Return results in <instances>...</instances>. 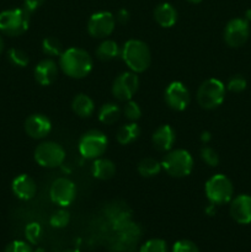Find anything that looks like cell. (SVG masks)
Returning <instances> with one entry per match:
<instances>
[{
    "instance_id": "6da1fadb",
    "label": "cell",
    "mask_w": 251,
    "mask_h": 252,
    "mask_svg": "<svg viewBox=\"0 0 251 252\" xmlns=\"http://www.w3.org/2000/svg\"><path fill=\"white\" fill-rule=\"evenodd\" d=\"M59 66L69 78L83 79L88 76L93 69V58L84 49L71 47L61 54Z\"/></svg>"
},
{
    "instance_id": "7a4b0ae2",
    "label": "cell",
    "mask_w": 251,
    "mask_h": 252,
    "mask_svg": "<svg viewBox=\"0 0 251 252\" xmlns=\"http://www.w3.org/2000/svg\"><path fill=\"white\" fill-rule=\"evenodd\" d=\"M121 57L133 73H143L152 63V53L147 43L139 39H128L121 49Z\"/></svg>"
},
{
    "instance_id": "3957f363",
    "label": "cell",
    "mask_w": 251,
    "mask_h": 252,
    "mask_svg": "<svg viewBox=\"0 0 251 252\" xmlns=\"http://www.w3.org/2000/svg\"><path fill=\"white\" fill-rule=\"evenodd\" d=\"M204 192L209 203L216 206L229 203L233 199L234 194L233 182L225 175L217 174L206 182Z\"/></svg>"
},
{
    "instance_id": "277c9868",
    "label": "cell",
    "mask_w": 251,
    "mask_h": 252,
    "mask_svg": "<svg viewBox=\"0 0 251 252\" xmlns=\"http://www.w3.org/2000/svg\"><path fill=\"white\" fill-rule=\"evenodd\" d=\"M30 26V12L25 9H9L0 12V32L10 37L25 33Z\"/></svg>"
},
{
    "instance_id": "5b68a950",
    "label": "cell",
    "mask_w": 251,
    "mask_h": 252,
    "mask_svg": "<svg viewBox=\"0 0 251 252\" xmlns=\"http://www.w3.org/2000/svg\"><path fill=\"white\" fill-rule=\"evenodd\" d=\"M161 166L170 176L185 177L188 176L193 169V159L187 150L175 149L165 155Z\"/></svg>"
},
{
    "instance_id": "8992f818",
    "label": "cell",
    "mask_w": 251,
    "mask_h": 252,
    "mask_svg": "<svg viewBox=\"0 0 251 252\" xmlns=\"http://www.w3.org/2000/svg\"><path fill=\"white\" fill-rule=\"evenodd\" d=\"M225 98V86L218 79H208L203 81L197 91V102L206 110H213Z\"/></svg>"
},
{
    "instance_id": "52a82bcc",
    "label": "cell",
    "mask_w": 251,
    "mask_h": 252,
    "mask_svg": "<svg viewBox=\"0 0 251 252\" xmlns=\"http://www.w3.org/2000/svg\"><path fill=\"white\" fill-rule=\"evenodd\" d=\"M107 137L101 130L91 129L84 133L79 140V153L85 159L95 160L101 158V155L107 149Z\"/></svg>"
},
{
    "instance_id": "ba28073f",
    "label": "cell",
    "mask_w": 251,
    "mask_h": 252,
    "mask_svg": "<svg viewBox=\"0 0 251 252\" xmlns=\"http://www.w3.org/2000/svg\"><path fill=\"white\" fill-rule=\"evenodd\" d=\"M34 160L42 167H58L65 160V150L58 143L43 142L34 150Z\"/></svg>"
},
{
    "instance_id": "9c48e42d",
    "label": "cell",
    "mask_w": 251,
    "mask_h": 252,
    "mask_svg": "<svg viewBox=\"0 0 251 252\" xmlns=\"http://www.w3.org/2000/svg\"><path fill=\"white\" fill-rule=\"evenodd\" d=\"M250 36L249 21L244 17H235L226 24L224 29V41L231 48H239L246 43Z\"/></svg>"
},
{
    "instance_id": "30bf717a",
    "label": "cell",
    "mask_w": 251,
    "mask_h": 252,
    "mask_svg": "<svg viewBox=\"0 0 251 252\" xmlns=\"http://www.w3.org/2000/svg\"><path fill=\"white\" fill-rule=\"evenodd\" d=\"M49 197L53 203L62 208L70 206L76 197L75 185L66 177H59V179L54 180L53 184L51 185Z\"/></svg>"
},
{
    "instance_id": "8fae6325",
    "label": "cell",
    "mask_w": 251,
    "mask_h": 252,
    "mask_svg": "<svg viewBox=\"0 0 251 252\" xmlns=\"http://www.w3.org/2000/svg\"><path fill=\"white\" fill-rule=\"evenodd\" d=\"M139 88V79L137 73L125 71L115 79L112 85V94L117 100L129 101Z\"/></svg>"
},
{
    "instance_id": "7c38bea8",
    "label": "cell",
    "mask_w": 251,
    "mask_h": 252,
    "mask_svg": "<svg viewBox=\"0 0 251 252\" xmlns=\"http://www.w3.org/2000/svg\"><path fill=\"white\" fill-rule=\"evenodd\" d=\"M116 19L111 12L100 11L91 15L88 22V32L94 38H106L113 32Z\"/></svg>"
},
{
    "instance_id": "4fadbf2b",
    "label": "cell",
    "mask_w": 251,
    "mask_h": 252,
    "mask_svg": "<svg viewBox=\"0 0 251 252\" xmlns=\"http://www.w3.org/2000/svg\"><path fill=\"white\" fill-rule=\"evenodd\" d=\"M166 105L174 111H184L191 102V94L181 81H172L164 93Z\"/></svg>"
},
{
    "instance_id": "5bb4252c",
    "label": "cell",
    "mask_w": 251,
    "mask_h": 252,
    "mask_svg": "<svg viewBox=\"0 0 251 252\" xmlns=\"http://www.w3.org/2000/svg\"><path fill=\"white\" fill-rule=\"evenodd\" d=\"M51 129V120L42 113H34L25 121V130H26L27 135L33 139H43L49 134Z\"/></svg>"
},
{
    "instance_id": "9a60e30c",
    "label": "cell",
    "mask_w": 251,
    "mask_h": 252,
    "mask_svg": "<svg viewBox=\"0 0 251 252\" xmlns=\"http://www.w3.org/2000/svg\"><path fill=\"white\" fill-rule=\"evenodd\" d=\"M230 216L236 223L246 224L251 223V196L249 194H239L230 201Z\"/></svg>"
},
{
    "instance_id": "2e32d148",
    "label": "cell",
    "mask_w": 251,
    "mask_h": 252,
    "mask_svg": "<svg viewBox=\"0 0 251 252\" xmlns=\"http://www.w3.org/2000/svg\"><path fill=\"white\" fill-rule=\"evenodd\" d=\"M11 189L17 198L22 201H30L36 196L37 185L31 176L21 174L12 180Z\"/></svg>"
},
{
    "instance_id": "e0dca14e",
    "label": "cell",
    "mask_w": 251,
    "mask_h": 252,
    "mask_svg": "<svg viewBox=\"0 0 251 252\" xmlns=\"http://www.w3.org/2000/svg\"><path fill=\"white\" fill-rule=\"evenodd\" d=\"M33 75L39 85L48 86L54 83L58 76V66L52 59H43L34 66Z\"/></svg>"
},
{
    "instance_id": "ac0fdd59",
    "label": "cell",
    "mask_w": 251,
    "mask_h": 252,
    "mask_svg": "<svg viewBox=\"0 0 251 252\" xmlns=\"http://www.w3.org/2000/svg\"><path fill=\"white\" fill-rule=\"evenodd\" d=\"M153 144L159 152H169L176 142V134L171 126L162 125L153 134Z\"/></svg>"
},
{
    "instance_id": "d6986e66",
    "label": "cell",
    "mask_w": 251,
    "mask_h": 252,
    "mask_svg": "<svg viewBox=\"0 0 251 252\" xmlns=\"http://www.w3.org/2000/svg\"><path fill=\"white\" fill-rule=\"evenodd\" d=\"M154 19L161 27L169 29L172 27L177 21V11L169 2L159 4L154 10Z\"/></svg>"
},
{
    "instance_id": "ffe728a7",
    "label": "cell",
    "mask_w": 251,
    "mask_h": 252,
    "mask_svg": "<svg viewBox=\"0 0 251 252\" xmlns=\"http://www.w3.org/2000/svg\"><path fill=\"white\" fill-rule=\"evenodd\" d=\"M91 172L95 179L110 180L115 176L116 166L111 160L105 159V158H97L94 160Z\"/></svg>"
},
{
    "instance_id": "44dd1931",
    "label": "cell",
    "mask_w": 251,
    "mask_h": 252,
    "mask_svg": "<svg viewBox=\"0 0 251 252\" xmlns=\"http://www.w3.org/2000/svg\"><path fill=\"white\" fill-rule=\"evenodd\" d=\"M71 108L79 117L88 118L95 111V103H94L93 98L90 96L85 95V94H79L73 98Z\"/></svg>"
},
{
    "instance_id": "7402d4cb",
    "label": "cell",
    "mask_w": 251,
    "mask_h": 252,
    "mask_svg": "<svg viewBox=\"0 0 251 252\" xmlns=\"http://www.w3.org/2000/svg\"><path fill=\"white\" fill-rule=\"evenodd\" d=\"M140 135V128L135 122L123 125L120 129L117 130V142L122 145H128L137 140Z\"/></svg>"
},
{
    "instance_id": "603a6c76",
    "label": "cell",
    "mask_w": 251,
    "mask_h": 252,
    "mask_svg": "<svg viewBox=\"0 0 251 252\" xmlns=\"http://www.w3.org/2000/svg\"><path fill=\"white\" fill-rule=\"evenodd\" d=\"M120 54V47H118L117 42L113 41V39H105L98 44L97 49H96V57L100 61H112Z\"/></svg>"
},
{
    "instance_id": "cb8c5ba5",
    "label": "cell",
    "mask_w": 251,
    "mask_h": 252,
    "mask_svg": "<svg viewBox=\"0 0 251 252\" xmlns=\"http://www.w3.org/2000/svg\"><path fill=\"white\" fill-rule=\"evenodd\" d=\"M121 116V108L112 102L105 103L98 110V120L103 125H113Z\"/></svg>"
},
{
    "instance_id": "d4e9b609",
    "label": "cell",
    "mask_w": 251,
    "mask_h": 252,
    "mask_svg": "<svg viewBox=\"0 0 251 252\" xmlns=\"http://www.w3.org/2000/svg\"><path fill=\"white\" fill-rule=\"evenodd\" d=\"M161 162L154 158H145L138 165V172L143 177H154L161 171Z\"/></svg>"
},
{
    "instance_id": "484cf974",
    "label": "cell",
    "mask_w": 251,
    "mask_h": 252,
    "mask_svg": "<svg viewBox=\"0 0 251 252\" xmlns=\"http://www.w3.org/2000/svg\"><path fill=\"white\" fill-rule=\"evenodd\" d=\"M42 51L46 56L49 57H61L63 53V46L61 42L54 37H47L42 42Z\"/></svg>"
},
{
    "instance_id": "4316f807",
    "label": "cell",
    "mask_w": 251,
    "mask_h": 252,
    "mask_svg": "<svg viewBox=\"0 0 251 252\" xmlns=\"http://www.w3.org/2000/svg\"><path fill=\"white\" fill-rule=\"evenodd\" d=\"M7 59L10 63L19 68H24L29 64V56L25 51L19 48H11L7 52Z\"/></svg>"
},
{
    "instance_id": "83f0119b",
    "label": "cell",
    "mask_w": 251,
    "mask_h": 252,
    "mask_svg": "<svg viewBox=\"0 0 251 252\" xmlns=\"http://www.w3.org/2000/svg\"><path fill=\"white\" fill-rule=\"evenodd\" d=\"M69 220H70V214H69L68 211L62 208L52 214L51 218H49V224H51V226H53V228L62 229L65 228V226L68 225Z\"/></svg>"
},
{
    "instance_id": "f1b7e54d",
    "label": "cell",
    "mask_w": 251,
    "mask_h": 252,
    "mask_svg": "<svg viewBox=\"0 0 251 252\" xmlns=\"http://www.w3.org/2000/svg\"><path fill=\"white\" fill-rule=\"evenodd\" d=\"M25 236L30 244H33V245L37 244L42 236L41 225L38 223H34V221L27 224L26 228H25Z\"/></svg>"
},
{
    "instance_id": "f546056e",
    "label": "cell",
    "mask_w": 251,
    "mask_h": 252,
    "mask_svg": "<svg viewBox=\"0 0 251 252\" xmlns=\"http://www.w3.org/2000/svg\"><path fill=\"white\" fill-rule=\"evenodd\" d=\"M139 252H167V245L161 239H150L143 244Z\"/></svg>"
},
{
    "instance_id": "4dcf8cb0",
    "label": "cell",
    "mask_w": 251,
    "mask_h": 252,
    "mask_svg": "<svg viewBox=\"0 0 251 252\" xmlns=\"http://www.w3.org/2000/svg\"><path fill=\"white\" fill-rule=\"evenodd\" d=\"M123 115H125V117L127 118L128 121L135 122V121L139 120L140 116H142V110H140L139 105H138L137 102L129 100L127 101L125 108H123Z\"/></svg>"
},
{
    "instance_id": "1f68e13d",
    "label": "cell",
    "mask_w": 251,
    "mask_h": 252,
    "mask_svg": "<svg viewBox=\"0 0 251 252\" xmlns=\"http://www.w3.org/2000/svg\"><path fill=\"white\" fill-rule=\"evenodd\" d=\"M201 158L208 166L216 167L219 164V155L213 148L204 145L201 149Z\"/></svg>"
},
{
    "instance_id": "d6a6232c",
    "label": "cell",
    "mask_w": 251,
    "mask_h": 252,
    "mask_svg": "<svg viewBox=\"0 0 251 252\" xmlns=\"http://www.w3.org/2000/svg\"><path fill=\"white\" fill-rule=\"evenodd\" d=\"M246 85H248V83H246L244 76L234 75L229 79L228 84H226V89L231 93H241V91L245 90Z\"/></svg>"
},
{
    "instance_id": "836d02e7",
    "label": "cell",
    "mask_w": 251,
    "mask_h": 252,
    "mask_svg": "<svg viewBox=\"0 0 251 252\" xmlns=\"http://www.w3.org/2000/svg\"><path fill=\"white\" fill-rule=\"evenodd\" d=\"M172 252H199L194 243L189 240H179L172 246Z\"/></svg>"
},
{
    "instance_id": "e575fe53",
    "label": "cell",
    "mask_w": 251,
    "mask_h": 252,
    "mask_svg": "<svg viewBox=\"0 0 251 252\" xmlns=\"http://www.w3.org/2000/svg\"><path fill=\"white\" fill-rule=\"evenodd\" d=\"M4 252H33L30 244L21 240H15L6 246Z\"/></svg>"
},
{
    "instance_id": "d590c367",
    "label": "cell",
    "mask_w": 251,
    "mask_h": 252,
    "mask_svg": "<svg viewBox=\"0 0 251 252\" xmlns=\"http://www.w3.org/2000/svg\"><path fill=\"white\" fill-rule=\"evenodd\" d=\"M43 2L44 0H24V9L31 14V12L36 11L38 7H41Z\"/></svg>"
},
{
    "instance_id": "8d00e7d4",
    "label": "cell",
    "mask_w": 251,
    "mask_h": 252,
    "mask_svg": "<svg viewBox=\"0 0 251 252\" xmlns=\"http://www.w3.org/2000/svg\"><path fill=\"white\" fill-rule=\"evenodd\" d=\"M129 17H130L129 12H128L127 10L121 9V10H118V12H117V15H116L115 19H116V21H118L120 24L125 25L129 21Z\"/></svg>"
},
{
    "instance_id": "74e56055",
    "label": "cell",
    "mask_w": 251,
    "mask_h": 252,
    "mask_svg": "<svg viewBox=\"0 0 251 252\" xmlns=\"http://www.w3.org/2000/svg\"><path fill=\"white\" fill-rule=\"evenodd\" d=\"M201 140L204 143V144H207V143L211 140V134H209L208 132H203L201 135Z\"/></svg>"
},
{
    "instance_id": "f35d334b",
    "label": "cell",
    "mask_w": 251,
    "mask_h": 252,
    "mask_svg": "<svg viewBox=\"0 0 251 252\" xmlns=\"http://www.w3.org/2000/svg\"><path fill=\"white\" fill-rule=\"evenodd\" d=\"M244 19H245L246 21H249V22L251 21V9L248 10V11L245 12V17H244Z\"/></svg>"
},
{
    "instance_id": "ab89813d",
    "label": "cell",
    "mask_w": 251,
    "mask_h": 252,
    "mask_svg": "<svg viewBox=\"0 0 251 252\" xmlns=\"http://www.w3.org/2000/svg\"><path fill=\"white\" fill-rule=\"evenodd\" d=\"M2 51H4V39L0 36V54L2 53Z\"/></svg>"
},
{
    "instance_id": "60d3db41",
    "label": "cell",
    "mask_w": 251,
    "mask_h": 252,
    "mask_svg": "<svg viewBox=\"0 0 251 252\" xmlns=\"http://www.w3.org/2000/svg\"><path fill=\"white\" fill-rule=\"evenodd\" d=\"M187 1L192 2V4H199V2H201L202 0H187Z\"/></svg>"
},
{
    "instance_id": "b9f144b4",
    "label": "cell",
    "mask_w": 251,
    "mask_h": 252,
    "mask_svg": "<svg viewBox=\"0 0 251 252\" xmlns=\"http://www.w3.org/2000/svg\"><path fill=\"white\" fill-rule=\"evenodd\" d=\"M63 252H80V251H78V250H66V251H63Z\"/></svg>"
}]
</instances>
